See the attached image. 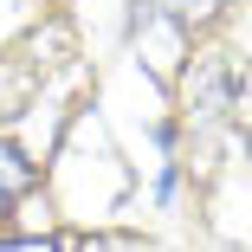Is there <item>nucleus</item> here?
<instances>
[{
  "label": "nucleus",
  "mask_w": 252,
  "mask_h": 252,
  "mask_svg": "<svg viewBox=\"0 0 252 252\" xmlns=\"http://www.w3.org/2000/svg\"><path fill=\"white\" fill-rule=\"evenodd\" d=\"M26 181H32V168L20 162V149H7V142H0V207H7L13 194H26Z\"/></svg>",
  "instance_id": "nucleus-1"
}]
</instances>
